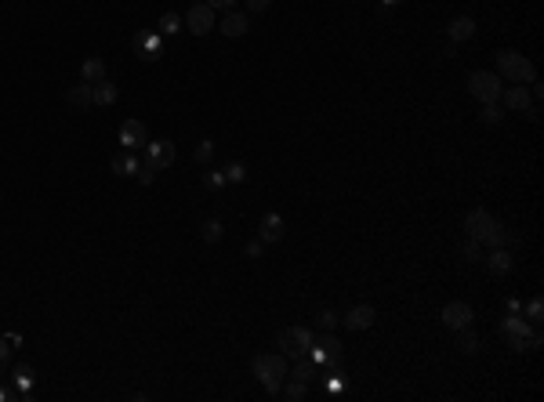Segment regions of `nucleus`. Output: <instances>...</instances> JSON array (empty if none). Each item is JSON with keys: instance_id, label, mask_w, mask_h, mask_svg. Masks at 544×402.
<instances>
[{"instance_id": "obj_25", "label": "nucleus", "mask_w": 544, "mask_h": 402, "mask_svg": "<svg viewBox=\"0 0 544 402\" xmlns=\"http://www.w3.org/2000/svg\"><path fill=\"white\" fill-rule=\"evenodd\" d=\"M457 333H461V341H457V348H461L465 355H475V352H479V337H475V330H472V326H461Z\"/></svg>"}, {"instance_id": "obj_33", "label": "nucleus", "mask_w": 544, "mask_h": 402, "mask_svg": "<svg viewBox=\"0 0 544 402\" xmlns=\"http://www.w3.org/2000/svg\"><path fill=\"white\" fill-rule=\"evenodd\" d=\"M540 316H544V301L533 297V301L526 304V323H540Z\"/></svg>"}, {"instance_id": "obj_22", "label": "nucleus", "mask_w": 544, "mask_h": 402, "mask_svg": "<svg viewBox=\"0 0 544 402\" xmlns=\"http://www.w3.org/2000/svg\"><path fill=\"white\" fill-rule=\"evenodd\" d=\"M80 80H87V84L106 80V62H102V58H84V66H80Z\"/></svg>"}, {"instance_id": "obj_21", "label": "nucleus", "mask_w": 544, "mask_h": 402, "mask_svg": "<svg viewBox=\"0 0 544 402\" xmlns=\"http://www.w3.org/2000/svg\"><path fill=\"white\" fill-rule=\"evenodd\" d=\"M66 102H70V105H77V109H87V105H94V95H91V84H87V80L73 84V87L66 91Z\"/></svg>"}, {"instance_id": "obj_17", "label": "nucleus", "mask_w": 544, "mask_h": 402, "mask_svg": "<svg viewBox=\"0 0 544 402\" xmlns=\"http://www.w3.org/2000/svg\"><path fill=\"white\" fill-rule=\"evenodd\" d=\"M479 243H490V251H494V246H511V243H519V236H516V232H508L501 222H494V225L487 229V236L479 239Z\"/></svg>"}, {"instance_id": "obj_27", "label": "nucleus", "mask_w": 544, "mask_h": 402, "mask_svg": "<svg viewBox=\"0 0 544 402\" xmlns=\"http://www.w3.org/2000/svg\"><path fill=\"white\" fill-rule=\"evenodd\" d=\"M316 369H319L316 362H298V369H294L291 377H294V381H301V384H312V381H316Z\"/></svg>"}, {"instance_id": "obj_30", "label": "nucleus", "mask_w": 544, "mask_h": 402, "mask_svg": "<svg viewBox=\"0 0 544 402\" xmlns=\"http://www.w3.org/2000/svg\"><path fill=\"white\" fill-rule=\"evenodd\" d=\"M211 156H214V142L204 138V142L193 149V160H196V163H211Z\"/></svg>"}, {"instance_id": "obj_4", "label": "nucleus", "mask_w": 544, "mask_h": 402, "mask_svg": "<svg viewBox=\"0 0 544 402\" xmlns=\"http://www.w3.org/2000/svg\"><path fill=\"white\" fill-rule=\"evenodd\" d=\"M309 355H312V362L323 369V366H341V359H345V352H341V341L327 330V333H319V337H312V348H309Z\"/></svg>"}, {"instance_id": "obj_10", "label": "nucleus", "mask_w": 544, "mask_h": 402, "mask_svg": "<svg viewBox=\"0 0 544 402\" xmlns=\"http://www.w3.org/2000/svg\"><path fill=\"white\" fill-rule=\"evenodd\" d=\"M501 102H504V109H516V113L530 109V105H533L530 84H511V87H504V91H501Z\"/></svg>"}, {"instance_id": "obj_3", "label": "nucleus", "mask_w": 544, "mask_h": 402, "mask_svg": "<svg viewBox=\"0 0 544 402\" xmlns=\"http://www.w3.org/2000/svg\"><path fill=\"white\" fill-rule=\"evenodd\" d=\"M501 91H504V80H501L494 69H475V73L468 76V95L479 98L483 105L501 102Z\"/></svg>"}, {"instance_id": "obj_42", "label": "nucleus", "mask_w": 544, "mask_h": 402, "mask_svg": "<svg viewBox=\"0 0 544 402\" xmlns=\"http://www.w3.org/2000/svg\"><path fill=\"white\" fill-rule=\"evenodd\" d=\"M0 377H4V369H0Z\"/></svg>"}, {"instance_id": "obj_6", "label": "nucleus", "mask_w": 544, "mask_h": 402, "mask_svg": "<svg viewBox=\"0 0 544 402\" xmlns=\"http://www.w3.org/2000/svg\"><path fill=\"white\" fill-rule=\"evenodd\" d=\"M279 345H283V355L301 359V355H309V348H312V330H309V326H291V330H283Z\"/></svg>"}, {"instance_id": "obj_39", "label": "nucleus", "mask_w": 544, "mask_h": 402, "mask_svg": "<svg viewBox=\"0 0 544 402\" xmlns=\"http://www.w3.org/2000/svg\"><path fill=\"white\" fill-rule=\"evenodd\" d=\"M262 246H265L262 239H254V243H247V254H250V258H258V254H262Z\"/></svg>"}, {"instance_id": "obj_26", "label": "nucleus", "mask_w": 544, "mask_h": 402, "mask_svg": "<svg viewBox=\"0 0 544 402\" xmlns=\"http://www.w3.org/2000/svg\"><path fill=\"white\" fill-rule=\"evenodd\" d=\"M479 120H483L487 127H497V123L504 120V113H501V105H497V102H490V105H483V113H479Z\"/></svg>"}, {"instance_id": "obj_8", "label": "nucleus", "mask_w": 544, "mask_h": 402, "mask_svg": "<svg viewBox=\"0 0 544 402\" xmlns=\"http://www.w3.org/2000/svg\"><path fill=\"white\" fill-rule=\"evenodd\" d=\"M120 145H123L127 152H138L142 145H149L145 123H142V120H123V123H120Z\"/></svg>"}, {"instance_id": "obj_7", "label": "nucleus", "mask_w": 544, "mask_h": 402, "mask_svg": "<svg viewBox=\"0 0 544 402\" xmlns=\"http://www.w3.org/2000/svg\"><path fill=\"white\" fill-rule=\"evenodd\" d=\"M185 25H189V33H196V37H207L211 29H214V11L204 4V0H196V4L185 11Z\"/></svg>"}, {"instance_id": "obj_9", "label": "nucleus", "mask_w": 544, "mask_h": 402, "mask_svg": "<svg viewBox=\"0 0 544 402\" xmlns=\"http://www.w3.org/2000/svg\"><path fill=\"white\" fill-rule=\"evenodd\" d=\"M283 236H287L283 214H262V222H258V239H262L265 246H272V243H283Z\"/></svg>"}, {"instance_id": "obj_19", "label": "nucleus", "mask_w": 544, "mask_h": 402, "mask_svg": "<svg viewBox=\"0 0 544 402\" xmlns=\"http://www.w3.org/2000/svg\"><path fill=\"white\" fill-rule=\"evenodd\" d=\"M138 171H142V160L135 156V152H123V156L113 160V174L116 178H138Z\"/></svg>"}, {"instance_id": "obj_1", "label": "nucleus", "mask_w": 544, "mask_h": 402, "mask_svg": "<svg viewBox=\"0 0 544 402\" xmlns=\"http://www.w3.org/2000/svg\"><path fill=\"white\" fill-rule=\"evenodd\" d=\"M494 62H497V76L501 80H511V84H533L537 80V66H533L523 51L504 47V51L494 54Z\"/></svg>"}, {"instance_id": "obj_38", "label": "nucleus", "mask_w": 544, "mask_h": 402, "mask_svg": "<svg viewBox=\"0 0 544 402\" xmlns=\"http://www.w3.org/2000/svg\"><path fill=\"white\" fill-rule=\"evenodd\" d=\"M204 4H207L211 11H218V8H233V4H236V0H204Z\"/></svg>"}, {"instance_id": "obj_24", "label": "nucleus", "mask_w": 544, "mask_h": 402, "mask_svg": "<svg viewBox=\"0 0 544 402\" xmlns=\"http://www.w3.org/2000/svg\"><path fill=\"white\" fill-rule=\"evenodd\" d=\"M200 236H204V243H221L226 229H221V222H218V218H207V222L200 225Z\"/></svg>"}, {"instance_id": "obj_14", "label": "nucleus", "mask_w": 544, "mask_h": 402, "mask_svg": "<svg viewBox=\"0 0 544 402\" xmlns=\"http://www.w3.org/2000/svg\"><path fill=\"white\" fill-rule=\"evenodd\" d=\"M446 37H450V44H465V40H472V37H475V22H472L468 15L450 18V25H446Z\"/></svg>"}, {"instance_id": "obj_2", "label": "nucleus", "mask_w": 544, "mask_h": 402, "mask_svg": "<svg viewBox=\"0 0 544 402\" xmlns=\"http://www.w3.org/2000/svg\"><path fill=\"white\" fill-rule=\"evenodd\" d=\"M254 377L265 384L269 395H276L279 384H283V377H287V355H283V352H265V355H258V359H254Z\"/></svg>"}, {"instance_id": "obj_15", "label": "nucleus", "mask_w": 544, "mask_h": 402, "mask_svg": "<svg viewBox=\"0 0 544 402\" xmlns=\"http://www.w3.org/2000/svg\"><path fill=\"white\" fill-rule=\"evenodd\" d=\"M135 54L138 58H145V62H152V58H160V37L156 33H145V29H142V33H135Z\"/></svg>"}, {"instance_id": "obj_36", "label": "nucleus", "mask_w": 544, "mask_h": 402, "mask_svg": "<svg viewBox=\"0 0 544 402\" xmlns=\"http://www.w3.org/2000/svg\"><path fill=\"white\" fill-rule=\"evenodd\" d=\"M269 8H272V0H247V11H254V15H262Z\"/></svg>"}, {"instance_id": "obj_32", "label": "nucleus", "mask_w": 544, "mask_h": 402, "mask_svg": "<svg viewBox=\"0 0 544 402\" xmlns=\"http://www.w3.org/2000/svg\"><path fill=\"white\" fill-rule=\"evenodd\" d=\"M305 391H309V384H301V381H294V377H291V384L283 388V395L291 398V402H301V398H305Z\"/></svg>"}, {"instance_id": "obj_37", "label": "nucleus", "mask_w": 544, "mask_h": 402, "mask_svg": "<svg viewBox=\"0 0 544 402\" xmlns=\"http://www.w3.org/2000/svg\"><path fill=\"white\" fill-rule=\"evenodd\" d=\"M8 362H11V348H8L4 337H0V369H8Z\"/></svg>"}, {"instance_id": "obj_18", "label": "nucleus", "mask_w": 544, "mask_h": 402, "mask_svg": "<svg viewBox=\"0 0 544 402\" xmlns=\"http://www.w3.org/2000/svg\"><path fill=\"white\" fill-rule=\"evenodd\" d=\"M511 265H516V261H511V251H508V246H494L490 258H487V268H490L494 275H508Z\"/></svg>"}, {"instance_id": "obj_40", "label": "nucleus", "mask_w": 544, "mask_h": 402, "mask_svg": "<svg viewBox=\"0 0 544 402\" xmlns=\"http://www.w3.org/2000/svg\"><path fill=\"white\" fill-rule=\"evenodd\" d=\"M152 178H156V171H145V167L138 171V181H142V185H152Z\"/></svg>"}, {"instance_id": "obj_5", "label": "nucleus", "mask_w": 544, "mask_h": 402, "mask_svg": "<svg viewBox=\"0 0 544 402\" xmlns=\"http://www.w3.org/2000/svg\"><path fill=\"white\" fill-rule=\"evenodd\" d=\"M174 163V142H167V138H152L149 145H145V171H167Z\"/></svg>"}, {"instance_id": "obj_16", "label": "nucleus", "mask_w": 544, "mask_h": 402, "mask_svg": "<svg viewBox=\"0 0 544 402\" xmlns=\"http://www.w3.org/2000/svg\"><path fill=\"white\" fill-rule=\"evenodd\" d=\"M218 29H221V33H226V37L233 40V37H243L250 25H247V15H243V11H226V18H221V25H218Z\"/></svg>"}, {"instance_id": "obj_11", "label": "nucleus", "mask_w": 544, "mask_h": 402, "mask_svg": "<svg viewBox=\"0 0 544 402\" xmlns=\"http://www.w3.org/2000/svg\"><path fill=\"white\" fill-rule=\"evenodd\" d=\"M341 323L348 330H370L377 323V308L374 304H356V308H348V316H341Z\"/></svg>"}, {"instance_id": "obj_28", "label": "nucleus", "mask_w": 544, "mask_h": 402, "mask_svg": "<svg viewBox=\"0 0 544 402\" xmlns=\"http://www.w3.org/2000/svg\"><path fill=\"white\" fill-rule=\"evenodd\" d=\"M461 258L465 261H483V246H479V239H465V246H461Z\"/></svg>"}, {"instance_id": "obj_34", "label": "nucleus", "mask_w": 544, "mask_h": 402, "mask_svg": "<svg viewBox=\"0 0 544 402\" xmlns=\"http://www.w3.org/2000/svg\"><path fill=\"white\" fill-rule=\"evenodd\" d=\"M226 181H233V185L247 181V167H243V163H229V167H226Z\"/></svg>"}, {"instance_id": "obj_31", "label": "nucleus", "mask_w": 544, "mask_h": 402, "mask_svg": "<svg viewBox=\"0 0 544 402\" xmlns=\"http://www.w3.org/2000/svg\"><path fill=\"white\" fill-rule=\"evenodd\" d=\"M204 185H207V189H214V193L226 189V185H229V181H226V171H207V174H204Z\"/></svg>"}, {"instance_id": "obj_41", "label": "nucleus", "mask_w": 544, "mask_h": 402, "mask_svg": "<svg viewBox=\"0 0 544 402\" xmlns=\"http://www.w3.org/2000/svg\"><path fill=\"white\" fill-rule=\"evenodd\" d=\"M381 4H385V8H396V4H403V0H381Z\"/></svg>"}, {"instance_id": "obj_13", "label": "nucleus", "mask_w": 544, "mask_h": 402, "mask_svg": "<svg viewBox=\"0 0 544 402\" xmlns=\"http://www.w3.org/2000/svg\"><path fill=\"white\" fill-rule=\"evenodd\" d=\"M490 225H494V218H490V210H483V207H472V210L465 214V232H468L472 239H483Z\"/></svg>"}, {"instance_id": "obj_12", "label": "nucleus", "mask_w": 544, "mask_h": 402, "mask_svg": "<svg viewBox=\"0 0 544 402\" xmlns=\"http://www.w3.org/2000/svg\"><path fill=\"white\" fill-rule=\"evenodd\" d=\"M439 319H443L446 326H450V330H461V326H472V308H468L465 301H450V304H446V308H443V312H439Z\"/></svg>"}, {"instance_id": "obj_29", "label": "nucleus", "mask_w": 544, "mask_h": 402, "mask_svg": "<svg viewBox=\"0 0 544 402\" xmlns=\"http://www.w3.org/2000/svg\"><path fill=\"white\" fill-rule=\"evenodd\" d=\"M33 377H37V374H33V366H18V369H15V384H18L22 391H26V388H33Z\"/></svg>"}, {"instance_id": "obj_20", "label": "nucleus", "mask_w": 544, "mask_h": 402, "mask_svg": "<svg viewBox=\"0 0 544 402\" xmlns=\"http://www.w3.org/2000/svg\"><path fill=\"white\" fill-rule=\"evenodd\" d=\"M91 95H94V105H113L120 98V87L113 80H99V84H91Z\"/></svg>"}, {"instance_id": "obj_35", "label": "nucleus", "mask_w": 544, "mask_h": 402, "mask_svg": "<svg viewBox=\"0 0 544 402\" xmlns=\"http://www.w3.org/2000/svg\"><path fill=\"white\" fill-rule=\"evenodd\" d=\"M341 323V316L338 312H323V316H319V326H323V330H334Z\"/></svg>"}, {"instance_id": "obj_23", "label": "nucleus", "mask_w": 544, "mask_h": 402, "mask_svg": "<svg viewBox=\"0 0 544 402\" xmlns=\"http://www.w3.org/2000/svg\"><path fill=\"white\" fill-rule=\"evenodd\" d=\"M174 33H182V18L174 11H164L160 15V37H174Z\"/></svg>"}]
</instances>
